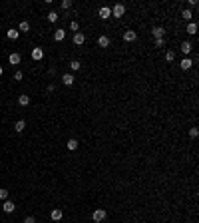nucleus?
Segmentation results:
<instances>
[{
	"label": "nucleus",
	"mask_w": 199,
	"mask_h": 223,
	"mask_svg": "<svg viewBox=\"0 0 199 223\" xmlns=\"http://www.w3.org/2000/svg\"><path fill=\"white\" fill-rule=\"evenodd\" d=\"M126 14V6H123V4H120L117 2L114 8H112V16H114V18H122V16Z\"/></svg>",
	"instance_id": "f257e3e1"
},
{
	"label": "nucleus",
	"mask_w": 199,
	"mask_h": 223,
	"mask_svg": "<svg viewBox=\"0 0 199 223\" xmlns=\"http://www.w3.org/2000/svg\"><path fill=\"white\" fill-rule=\"evenodd\" d=\"M106 217H107V213H106L104 209H96L94 213H92V219H94L96 223H102V221L106 219Z\"/></svg>",
	"instance_id": "f03ea898"
},
{
	"label": "nucleus",
	"mask_w": 199,
	"mask_h": 223,
	"mask_svg": "<svg viewBox=\"0 0 199 223\" xmlns=\"http://www.w3.org/2000/svg\"><path fill=\"white\" fill-rule=\"evenodd\" d=\"M98 14H100V18H102V20H107V18L112 16V8H110V6H102Z\"/></svg>",
	"instance_id": "7ed1b4c3"
},
{
	"label": "nucleus",
	"mask_w": 199,
	"mask_h": 223,
	"mask_svg": "<svg viewBox=\"0 0 199 223\" xmlns=\"http://www.w3.org/2000/svg\"><path fill=\"white\" fill-rule=\"evenodd\" d=\"M50 217H52V221H62V217H64V211H62L60 207H56V209H52Z\"/></svg>",
	"instance_id": "20e7f679"
},
{
	"label": "nucleus",
	"mask_w": 199,
	"mask_h": 223,
	"mask_svg": "<svg viewBox=\"0 0 199 223\" xmlns=\"http://www.w3.org/2000/svg\"><path fill=\"white\" fill-rule=\"evenodd\" d=\"M20 60H22V56H20L18 52H12V54L8 56V62L12 64V66H18V64H20Z\"/></svg>",
	"instance_id": "39448f33"
},
{
	"label": "nucleus",
	"mask_w": 199,
	"mask_h": 223,
	"mask_svg": "<svg viewBox=\"0 0 199 223\" xmlns=\"http://www.w3.org/2000/svg\"><path fill=\"white\" fill-rule=\"evenodd\" d=\"M42 58H44V50H42V48H34V50H32V60L38 62V60H42Z\"/></svg>",
	"instance_id": "423d86ee"
},
{
	"label": "nucleus",
	"mask_w": 199,
	"mask_h": 223,
	"mask_svg": "<svg viewBox=\"0 0 199 223\" xmlns=\"http://www.w3.org/2000/svg\"><path fill=\"white\" fill-rule=\"evenodd\" d=\"M136 38H137V34L133 30H126V32H123V40H126V42H133Z\"/></svg>",
	"instance_id": "0eeeda50"
},
{
	"label": "nucleus",
	"mask_w": 199,
	"mask_h": 223,
	"mask_svg": "<svg viewBox=\"0 0 199 223\" xmlns=\"http://www.w3.org/2000/svg\"><path fill=\"white\" fill-rule=\"evenodd\" d=\"M84 42H86V36L82 34V32H76V34H74V44H76V46H82Z\"/></svg>",
	"instance_id": "6e6552de"
},
{
	"label": "nucleus",
	"mask_w": 199,
	"mask_h": 223,
	"mask_svg": "<svg viewBox=\"0 0 199 223\" xmlns=\"http://www.w3.org/2000/svg\"><path fill=\"white\" fill-rule=\"evenodd\" d=\"M74 80H76V78H74V74H64V76H62V84H64V86H72Z\"/></svg>",
	"instance_id": "1a4fd4ad"
},
{
	"label": "nucleus",
	"mask_w": 199,
	"mask_h": 223,
	"mask_svg": "<svg viewBox=\"0 0 199 223\" xmlns=\"http://www.w3.org/2000/svg\"><path fill=\"white\" fill-rule=\"evenodd\" d=\"M179 66H181V70H189L191 66H193V60H189V58H183L179 62Z\"/></svg>",
	"instance_id": "9d476101"
},
{
	"label": "nucleus",
	"mask_w": 199,
	"mask_h": 223,
	"mask_svg": "<svg viewBox=\"0 0 199 223\" xmlns=\"http://www.w3.org/2000/svg\"><path fill=\"white\" fill-rule=\"evenodd\" d=\"M163 34H165L163 26H155V28H153V38H163Z\"/></svg>",
	"instance_id": "9b49d317"
},
{
	"label": "nucleus",
	"mask_w": 199,
	"mask_h": 223,
	"mask_svg": "<svg viewBox=\"0 0 199 223\" xmlns=\"http://www.w3.org/2000/svg\"><path fill=\"white\" fill-rule=\"evenodd\" d=\"M6 36L10 38V40H18V38H20V32L16 30V28H10V30L6 32Z\"/></svg>",
	"instance_id": "f8f14e48"
},
{
	"label": "nucleus",
	"mask_w": 199,
	"mask_h": 223,
	"mask_svg": "<svg viewBox=\"0 0 199 223\" xmlns=\"http://www.w3.org/2000/svg\"><path fill=\"white\" fill-rule=\"evenodd\" d=\"M98 46L100 48H107V46H110V38H107V36H100L98 38Z\"/></svg>",
	"instance_id": "ddd939ff"
},
{
	"label": "nucleus",
	"mask_w": 199,
	"mask_h": 223,
	"mask_svg": "<svg viewBox=\"0 0 199 223\" xmlns=\"http://www.w3.org/2000/svg\"><path fill=\"white\" fill-rule=\"evenodd\" d=\"M2 209L6 211V213H12V211L16 209V205L12 203V201H4V205H2Z\"/></svg>",
	"instance_id": "4468645a"
},
{
	"label": "nucleus",
	"mask_w": 199,
	"mask_h": 223,
	"mask_svg": "<svg viewBox=\"0 0 199 223\" xmlns=\"http://www.w3.org/2000/svg\"><path fill=\"white\" fill-rule=\"evenodd\" d=\"M64 38H66V32H64L62 28H60V30H56V32H54V40H56V42H62V40H64Z\"/></svg>",
	"instance_id": "2eb2a0df"
},
{
	"label": "nucleus",
	"mask_w": 199,
	"mask_h": 223,
	"mask_svg": "<svg viewBox=\"0 0 199 223\" xmlns=\"http://www.w3.org/2000/svg\"><path fill=\"white\" fill-rule=\"evenodd\" d=\"M14 129H16V132H24V129H26V122H24V119H18V122H16L14 124Z\"/></svg>",
	"instance_id": "dca6fc26"
},
{
	"label": "nucleus",
	"mask_w": 199,
	"mask_h": 223,
	"mask_svg": "<svg viewBox=\"0 0 199 223\" xmlns=\"http://www.w3.org/2000/svg\"><path fill=\"white\" fill-rule=\"evenodd\" d=\"M18 32H30V22H28V20H22V22H20Z\"/></svg>",
	"instance_id": "f3484780"
},
{
	"label": "nucleus",
	"mask_w": 199,
	"mask_h": 223,
	"mask_svg": "<svg viewBox=\"0 0 199 223\" xmlns=\"http://www.w3.org/2000/svg\"><path fill=\"white\" fill-rule=\"evenodd\" d=\"M193 50V46H191V42H183V44H181V52H183L185 54V56H187V54H189Z\"/></svg>",
	"instance_id": "a211bd4d"
},
{
	"label": "nucleus",
	"mask_w": 199,
	"mask_h": 223,
	"mask_svg": "<svg viewBox=\"0 0 199 223\" xmlns=\"http://www.w3.org/2000/svg\"><path fill=\"white\" fill-rule=\"evenodd\" d=\"M18 104H20V106H28V104H30V96L22 94V96L18 98Z\"/></svg>",
	"instance_id": "6ab92c4d"
},
{
	"label": "nucleus",
	"mask_w": 199,
	"mask_h": 223,
	"mask_svg": "<svg viewBox=\"0 0 199 223\" xmlns=\"http://www.w3.org/2000/svg\"><path fill=\"white\" fill-rule=\"evenodd\" d=\"M187 34H197V24L195 22H189V24H187Z\"/></svg>",
	"instance_id": "aec40b11"
},
{
	"label": "nucleus",
	"mask_w": 199,
	"mask_h": 223,
	"mask_svg": "<svg viewBox=\"0 0 199 223\" xmlns=\"http://www.w3.org/2000/svg\"><path fill=\"white\" fill-rule=\"evenodd\" d=\"M80 66H82V64H80L78 60H72V62H70V70H72V72H78Z\"/></svg>",
	"instance_id": "412c9836"
},
{
	"label": "nucleus",
	"mask_w": 199,
	"mask_h": 223,
	"mask_svg": "<svg viewBox=\"0 0 199 223\" xmlns=\"http://www.w3.org/2000/svg\"><path fill=\"white\" fill-rule=\"evenodd\" d=\"M68 150H72V151H74V150H78V139H74V138H72V139H68Z\"/></svg>",
	"instance_id": "4be33fe9"
},
{
	"label": "nucleus",
	"mask_w": 199,
	"mask_h": 223,
	"mask_svg": "<svg viewBox=\"0 0 199 223\" xmlns=\"http://www.w3.org/2000/svg\"><path fill=\"white\" fill-rule=\"evenodd\" d=\"M165 60H167V62H173V60H175V52L167 50V52H165Z\"/></svg>",
	"instance_id": "5701e85b"
},
{
	"label": "nucleus",
	"mask_w": 199,
	"mask_h": 223,
	"mask_svg": "<svg viewBox=\"0 0 199 223\" xmlns=\"http://www.w3.org/2000/svg\"><path fill=\"white\" fill-rule=\"evenodd\" d=\"M48 20H50V22H56V20H58V12H56V10L48 12Z\"/></svg>",
	"instance_id": "b1692460"
},
{
	"label": "nucleus",
	"mask_w": 199,
	"mask_h": 223,
	"mask_svg": "<svg viewBox=\"0 0 199 223\" xmlns=\"http://www.w3.org/2000/svg\"><path fill=\"white\" fill-rule=\"evenodd\" d=\"M70 28L74 30V34H76V32H80V24H78V20H72V22H70Z\"/></svg>",
	"instance_id": "393cba45"
},
{
	"label": "nucleus",
	"mask_w": 199,
	"mask_h": 223,
	"mask_svg": "<svg viewBox=\"0 0 199 223\" xmlns=\"http://www.w3.org/2000/svg\"><path fill=\"white\" fill-rule=\"evenodd\" d=\"M181 16H183V18H185V20H187V22H189V20H191V18H193V14H191V10H187V8H185V10H183V12H181Z\"/></svg>",
	"instance_id": "a878e982"
},
{
	"label": "nucleus",
	"mask_w": 199,
	"mask_h": 223,
	"mask_svg": "<svg viewBox=\"0 0 199 223\" xmlns=\"http://www.w3.org/2000/svg\"><path fill=\"white\" fill-rule=\"evenodd\" d=\"M197 135H199V129H197V128H191V129H189V138H193V139H195Z\"/></svg>",
	"instance_id": "bb28decb"
},
{
	"label": "nucleus",
	"mask_w": 199,
	"mask_h": 223,
	"mask_svg": "<svg viewBox=\"0 0 199 223\" xmlns=\"http://www.w3.org/2000/svg\"><path fill=\"white\" fill-rule=\"evenodd\" d=\"M62 8H64V10L72 8V2H70V0H62Z\"/></svg>",
	"instance_id": "cd10ccee"
},
{
	"label": "nucleus",
	"mask_w": 199,
	"mask_h": 223,
	"mask_svg": "<svg viewBox=\"0 0 199 223\" xmlns=\"http://www.w3.org/2000/svg\"><path fill=\"white\" fill-rule=\"evenodd\" d=\"M2 199H8V191L6 189H0V201Z\"/></svg>",
	"instance_id": "c85d7f7f"
},
{
	"label": "nucleus",
	"mask_w": 199,
	"mask_h": 223,
	"mask_svg": "<svg viewBox=\"0 0 199 223\" xmlns=\"http://www.w3.org/2000/svg\"><path fill=\"white\" fill-rule=\"evenodd\" d=\"M163 44H165V40H163V38H155V46H157V48H161Z\"/></svg>",
	"instance_id": "c756f323"
},
{
	"label": "nucleus",
	"mask_w": 199,
	"mask_h": 223,
	"mask_svg": "<svg viewBox=\"0 0 199 223\" xmlns=\"http://www.w3.org/2000/svg\"><path fill=\"white\" fill-rule=\"evenodd\" d=\"M22 78H24V74L20 72V70H18V72L14 74V80H16V82H20V80H22Z\"/></svg>",
	"instance_id": "7c9ffc66"
},
{
	"label": "nucleus",
	"mask_w": 199,
	"mask_h": 223,
	"mask_svg": "<svg viewBox=\"0 0 199 223\" xmlns=\"http://www.w3.org/2000/svg\"><path fill=\"white\" fill-rule=\"evenodd\" d=\"M24 223H36V219H34V215H28V217H26V219H24Z\"/></svg>",
	"instance_id": "2f4dec72"
},
{
	"label": "nucleus",
	"mask_w": 199,
	"mask_h": 223,
	"mask_svg": "<svg viewBox=\"0 0 199 223\" xmlns=\"http://www.w3.org/2000/svg\"><path fill=\"white\" fill-rule=\"evenodd\" d=\"M2 74H4V68H2V66H0V76H2Z\"/></svg>",
	"instance_id": "473e14b6"
}]
</instances>
